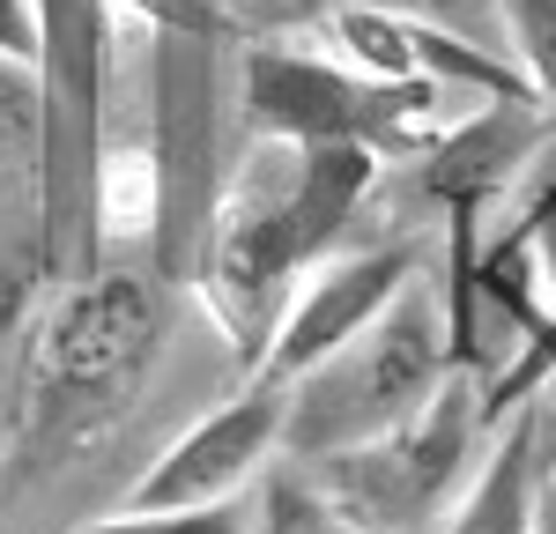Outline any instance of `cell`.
Returning <instances> with one entry per match:
<instances>
[{"label":"cell","instance_id":"3","mask_svg":"<svg viewBox=\"0 0 556 534\" xmlns=\"http://www.w3.org/2000/svg\"><path fill=\"white\" fill-rule=\"evenodd\" d=\"M453 371V334H445V297L408 282L379 327H364L342 356H327L319 371H304L290 394V431L282 453L298 460H327L349 445H371L401 431Z\"/></svg>","mask_w":556,"mask_h":534},{"label":"cell","instance_id":"9","mask_svg":"<svg viewBox=\"0 0 556 534\" xmlns=\"http://www.w3.org/2000/svg\"><path fill=\"white\" fill-rule=\"evenodd\" d=\"M408 282H416V253H408V245L327 253L319 267H304L253 379L260 386H298L304 371H319L327 356H342L364 327H379L386 305H393Z\"/></svg>","mask_w":556,"mask_h":534},{"label":"cell","instance_id":"4","mask_svg":"<svg viewBox=\"0 0 556 534\" xmlns=\"http://www.w3.org/2000/svg\"><path fill=\"white\" fill-rule=\"evenodd\" d=\"M156 342H164V319H156V290L141 275H112V267L75 275L30 319V386H23L30 431L75 438L119 400H134Z\"/></svg>","mask_w":556,"mask_h":534},{"label":"cell","instance_id":"8","mask_svg":"<svg viewBox=\"0 0 556 534\" xmlns=\"http://www.w3.org/2000/svg\"><path fill=\"white\" fill-rule=\"evenodd\" d=\"M290 431V394L245 379L230 400H215L208 416H193L141 475L119 505L134 512H178V505H238L267 483L275 453Z\"/></svg>","mask_w":556,"mask_h":534},{"label":"cell","instance_id":"12","mask_svg":"<svg viewBox=\"0 0 556 534\" xmlns=\"http://www.w3.org/2000/svg\"><path fill=\"white\" fill-rule=\"evenodd\" d=\"M416 8H379V0H334L319 23H312V38L327 60H342L349 75H364V82H424V60H416Z\"/></svg>","mask_w":556,"mask_h":534},{"label":"cell","instance_id":"16","mask_svg":"<svg viewBox=\"0 0 556 534\" xmlns=\"http://www.w3.org/2000/svg\"><path fill=\"white\" fill-rule=\"evenodd\" d=\"M0 60H15V67L38 60V8L30 0H0Z\"/></svg>","mask_w":556,"mask_h":534},{"label":"cell","instance_id":"1","mask_svg":"<svg viewBox=\"0 0 556 534\" xmlns=\"http://www.w3.org/2000/svg\"><path fill=\"white\" fill-rule=\"evenodd\" d=\"M379 178L386 156L364 141H260V134H245V149L230 156L208 245H201L186 290L201 297L215 334L245 364V379L275 342L298 275L319 267L327 253H342L349 223L364 216Z\"/></svg>","mask_w":556,"mask_h":534},{"label":"cell","instance_id":"13","mask_svg":"<svg viewBox=\"0 0 556 534\" xmlns=\"http://www.w3.org/2000/svg\"><path fill=\"white\" fill-rule=\"evenodd\" d=\"M253 534H364V527H349L319 497V483L304 468H290V475H267L253 490Z\"/></svg>","mask_w":556,"mask_h":534},{"label":"cell","instance_id":"18","mask_svg":"<svg viewBox=\"0 0 556 534\" xmlns=\"http://www.w3.org/2000/svg\"><path fill=\"white\" fill-rule=\"evenodd\" d=\"M534 534H556V483H549V497H542V527Z\"/></svg>","mask_w":556,"mask_h":534},{"label":"cell","instance_id":"7","mask_svg":"<svg viewBox=\"0 0 556 534\" xmlns=\"http://www.w3.org/2000/svg\"><path fill=\"white\" fill-rule=\"evenodd\" d=\"M223 30H149L156 44V97H149V156H156V275L193 282V260L208 245L215 201H223Z\"/></svg>","mask_w":556,"mask_h":534},{"label":"cell","instance_id":"17","mask_svg":"<svg viewBox=\"0 0 556 534\" xmlns=\"http://www.w3.org/2000/svg\"><path fill=\"white\" fill-rule=\"evenodd\" d=\"M542 460H549V483H556V408H542Z\"/></svg>","mask_w":556,"mask_h":534},{"label":"cell","instance_id":"10","mask_svg":"<svg viewBox=\"0 0 556 534\" xmlns=\"http://www.w3.org/2000/svg\"><path fill=\"white\" fill-rule=\"evenodd\" d=\"M549 112L534 97H497V104H475L468 119L438 134L424 149V193L445 208V216H482L513 193L519 178L534 171L542 141H549Z\"/></svg>","mask_w":556,"mask_h":534},{"label":"cell","instance_id":"5","mask_svg":"<svg viewBox=\"0 0 556 534\" xmlns=\"http://www.w3.org/2000/svg\"><path fill=\"white\" fill-rule=\"evenodd\" d=\"M490 400L468 371H445V386L371 445H349L327 460H304V475L319 483V497L364 534H416L438 512H453V497L468 490V475L490 453Z\"/></svg>","mask_w":556,"mask_h":534},{"label":"cell","instance_id":"11","mask_svg":"<svg viewBox=\"0 0 556 534\" xmlns=\"http://www.w3.org/2000/svg\"><path fill=\"white\" fill-rule=\"evenodd\" d=\"M542 497H549L542 408L527 400V408H513L490 431V453H482V468L468 475V490L453 497L445 534H534L542 527Z\"/></svg>","mask_w":556,"mask_h":534},{"label":"cell","instance_id":"19","mask_svg":"<svg viewBox=\"0 0 556 534\" xmlns=\"http://www.w3.org/2000/svg\"><path fill=\"white\" fill-rule=\"evenodd\" d=\"M379 8H416V0H379Z\"/></svg>","mask_w":556,"mask_h":534},{"label":"cell","instance_id":"2","mask_svg":"<svg viewBox=\"0 0 556 534\" xmlns=\"http://www.w3.org/2000/svg\"><path fill=\"white\" fill-rule=\"evenodd\" d=\"M38 8V208L67 275L97 267V171H104V104L119 0H30Z\"/></svg>","mask_w":556,"mask_h":534},{"label":"cell","instance_id":"15","mask_svg":"<svg viewBox=\"0 0 556 534\" xmlns=\"http://www.w3.org/2000/svg\"><path fill=\"white\" fill-rule=\"evenodd\" d=\"M75 534H253V497H238V505H178V512H104V520H89Z\"/></svg>","mask_w":556,"mask_h":534},{"label":"cell","instance_id":"6","mask_svg":"<svg viewBox=\"0 0 556 534\" xmlns=\"http://www.w3.org/2000/svg\"><path fill=\"white\" fill-rule=\"evenodd\" d=\"M238 112L260 141H364L379 156H424L445 119V89L364 82L319 44H245L238 52Z\"/></svg>","mask_w":556,"mask_h":534},{"label":"cell","instance_id":"14","mask_svg":"<svg viewBox=\"0 0 556 534\" xmlns=\"http://www.w3.org/2000/svg\"><path fill=\"white\" fill-rule=\"evenodd\" d=\"M497 15H505V38H513V60L534 89V104L556 127V0H497Z\"/></svg>","mask_w":556,"mask_h":534}]
</instances>
